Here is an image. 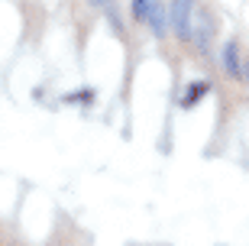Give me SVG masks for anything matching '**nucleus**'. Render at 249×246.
<instances>
[{
    "label": "nucleus",
    "instance_id": "5",
    "mask_svg": "<svg viewBox=\"0 0 249 246\" xmlns=\"http://www.w3.org/2000/svg\"><path fill=\"white\" fill-rule=\"evenodd\" d=\"M149 26L156 36H165V10H162V0H152V7H149Z\"/></svg>",
    "mask_w": 249,
    "mask_h": 246
},
{
    "label": "nucleus",
    "instance_id": "3",
    "mask_svg": "<svg viewBox=\"0 0 249 246\" xmlns=\"http://www.w3.org/2000/svg\"><path fill=\"white\" fill-rule=\"evenodd\" d=\"M204 94H211V81H194V84H188V91L181 94V107L191 110L194 104L204 97Z\"/></svg>",
    "mask_w": 249,
    "mask_h": 246
},
{
    "label": "nucleus",
    "instance_id": "9",
    "mask_svg": "<svg viewBox=\"0 0 249 246\" xmlns=\"http://www.w3.org/2000/svg\"><path fill=\"white\" fill-rule=\"evenodd\" d=\"M246 78H249V68H246Z\"/></svg>",
    "mask_w": 249,
    "mask_h": 246
},
{
    "label": "nucleus",
    "instance_id": "4",
    "mask_svg": "<svg viewBox=\"0 0 249 246\" xmlns=\"http://www.w3.org/2000/svg\"><path fill=\"white\" fill-rule=\"evenodd\" d=\"M223 68H227L230 78H240V49H236V42L223 46Z\"/></svg>",
    "mask_w": 249,
    "mask_h": 246
},
{
    "label": "nucleus",
    "instance_id": "8",
    "mask_svg": "<svg viewBox=\"0 0 249 246\" xmlns=\"http://www.w3.org/2000/svg\"><path fill=\"white\" fill-rule=\"evenodd\" d=\"M88 3H94V7H104V3H107V0H88Z\"/></svg>",
    "mask_w": 249,
    "mask_h": 246
},
{
    "label": "nucleus",
    "instance_id": "7",
    "mask_svg": "<svg viewBox=\"0 0 249 246\" xmlns=\"http://www.w3.org/2000/svg\"><path fill=\"white\" fill-rule=\"evenodd\" d=\"M91 97H94L91 91H81V94H68L65 100H68V104H74V100H91Z\"/></svg>",
    "mask_w": 249,
    "mask_h": 246
},
{
    "label": "nucleus",
    "instance_id": "6",
    "mask_svg": "<svg viewBox=\"0 0 249 246\" xmlns=\"http://www.w3.org/2000/svg\"><path fill=\"white\" fill-rule=\"evenodd\" d=\"M129 7H133V19L149 23V7H152V0H129Z\"/></svg>",
    "mask_w": 249,
    "mask_h": 246
},
{
    "label": "nucleus",
    "instance_id": "1",
    "mask_svg": "<svg viewBox=\"0 0 249 246\" xmlns=\"http://www.w3.org/2000/svg\"><path fill=\"white\" fill-rule=\"evenodd\" d=\"M172 29L178 39H191L194 33V0H172Z\"/></svg>",
    "mask_w": 249,
    "mask_h": 246
},
{
    "label": "nucleus",
    "instance_id": "2",
    "mask_svg": "<svg viewBox=\"0 0 249 246\" xmlns=\"http://www.w3.org/2000/svg\"><path fill=\"white\" fill-rule=\"evenodd\" d=\"M213 36V23H211V13H204V10H197V17H194V33L191 39L197 42L201 49H207V42H211Z\"/></svg>",
    "mask_w": 249,
    "mask_h": 246
}]
</instances>
